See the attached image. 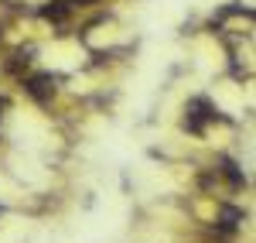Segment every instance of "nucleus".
I'll use <instances>...</instances> for the list:
<instances>
[{
  "label": "nucleus",
  "mask_w": 256,
  "mask_h": 243,
  "mask_svg": "<svg viewBox=\"0 0 256 243\" xmlns=\"http://www.w3.org/2000/svg\"><path fill=\"white\" fill-rule=\"evenodd\" d=\"M222 175H226L229 182L236 185V188H242V185H246V178H242V171H239V168H236V164H232V161H229V158L222 161Z\"/></svg>",
  "instance_id": "20e7f679"
},
{
  "label": "nucleus",
  "mask_w": 256,
  "mask_h": 243,
  "mask_svg": "<svg viewBox=\"0 0 256 243\" xmlns=\"http://www.w3.org/2000/svg\"><path fill=\"white\" fill-rule=\"evenodd\" d=\"M68 11H72V7H68L65 0H55L52 7H44V11H41V18H48V21H65V18H68Z\"/></svg>",
  "instance_id": "7ed1b4c3"
},
{
  "label": "nucleus",
  "mask_w": 256,
  "mask_h": 243,
  "mask_svg": "<svg viewBox=\"0 0 256 243\" xmlns=\"http://www.w3.org/2000/svg\"><path fill=\"white\" fill-rule=\"evenodd\" d=\"M24 86H28V93H31L38 103H44V100L55 96V76H48V72H44V76H31Z\"/></svg>",
  "instance_id": "f03ea898"
},
{
  "label": "nucleus",
  "mask_w": 256,
  "mask_h": 243,
  "mask_svg": "<svg viewBox=\"0 0 256 243\" xmlns=\"http://www.w3.org/2000/svg\"><path fill=\"white\" fill-rule=\"evenodd\" d=\"M79 4H92V0H79Z\"/></svg>",
  "instance_id": "39448f33"
},
{
  "label": "nucleus",
  "mask_w": 256,
  "mask_h": 243,
  "mask_svg": "<svg viewBox=\"0 0 256 243\" xmlns=\"http://www.w3.org/2000/svg\"><path fill=\"white\" fill-rule=\"evenodd\" d=\"M212 117H216V113H212V103H208V100H192V103H188L184 127H188V130H195V134H202L205 120H212Z\"/></svg>",
  "instance_id": "f257e3e1"
}]
</instances>
